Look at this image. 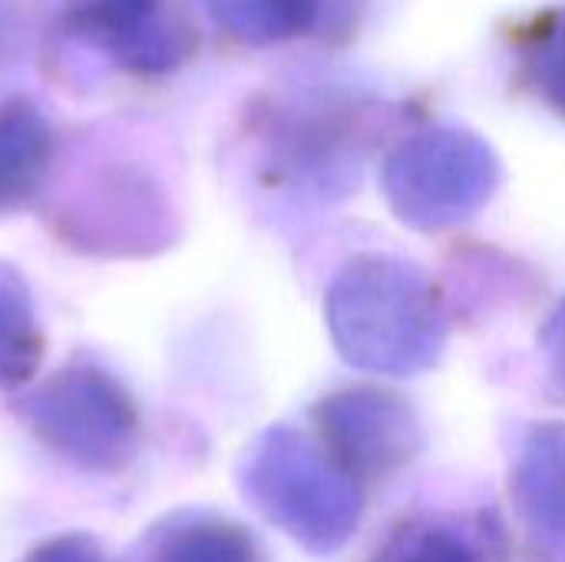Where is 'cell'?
<instances>
[{
  "mask_svg": "<svg viewBox=\"0 0 565 562\" xmlns=\"http://www.w3.org/2000/svg\"><path fill=\"white\" fill-rule=\"evenodd\" d=\"M328 328L338 351L374 374H417L444 348V311L411 265L364 255L341 268L328 291Z\"/></svg>",
  "mask_w": 565,
  "mask_h": 562,
  "instance_id": "1",
  "label": "cell"
},
{
  "mask_svg": "<svg viewBox=\"0 0 565 562\" xmlns=\"http://www.w3.org/2000/svg\"><path fill=\"white\" fill-rule=\"evenodd\" d=\"M245 490L271 523L315 553L344 547L361 520L351 474L285 427L265 434L252 450Z\"/></svg>",
  "mask_w": 565,
  "mask_h": 562,
  "instance_id": "2",
  "label": "cell"
},
{
  "mask_svg": "<svg viewBox=\"0 0 565 562\" xmlns=\"http://www.w3.org/2000/svg\"><path fill=\"white\" fill-rule=\"evenodd\" d=\"M497 156L463 129H427L404 139L384 162V192L394 212L420 229L470 219L493 195Z\"/></svg>",
  "mask_w": 565,
  "mask_h": 562,
  "instance_id": "3",
  "label": "cell"
},
{
  "mask_svg": "<svg viewBox=\"0 0 565 562\" xmlns=\"http://www.w3.org/2000/svg\"><path fill=\"white\" fill-rule=\"evenodd\" d=\"M26 424L46 447L89 470H113L136 444V407L126 388L96 364H70L23 401Z\"/></svg>",
  "mask_w": 565,
  "mask_h": 562,
  "instance_id": "4",
  "label": "cell"
},
{
  "mask_svg": "<svg viewBox=\"0 0 565 562\" xmlns=\"http://www.w3.org/2000/svg\"><path fill=\"white\" fill-rule=\"evenodd\" d=\"M321 431L348 474H391L420 447V427L407 404L381 391H344L321 404Z\"/></svg>",
  "mask_w": 565,
  "mask_h": 562,
  "instance_id": "5",
  "label": "cell"
},
{
  "mask_svg": "<svg viewBox=\"0 0 565 562\" xmlns=\"http://www.w3.org/2000/svg\"><path fill=\"white\" fill-rule=\"evenodd\" d=\"M70 20L132 70H169L182 56V33L166 0H70Z\"/></svg>",
  "mask_w": 565,
  "mask_h": 562,
  "instance_id": "6",
  "label": "cell"
},
{
  "mask_svg": "<svg viewBox=\"0 0 565 562\" xmlns=\"http://www.w3.org/2000/svg\"><path fill=\"white\" fill-rule=\"evenodd\" d=\"M513 494L530 530L565 550V427L546 424L530 434L516 460Z\"/></svg>",
  "mask_w": 565,
  "mask_h": 562,
  "instance_id": "7",
  "label": "cell"
},
{
  "mask_svg": "<svg viewBox=\"0 0 565 562\" xmlns=\"http://www.w3.org/2000/svg\"><path fill=\"white\" fill-rule=\"evenodd\" d=\"M50 156L53 132L40 109L20 99L0 106V209H13L40 189Z\"/></svg>",
  "mask_w": 565,
  "mask_h": 562,
  "instance_id": "8",
  "label": "cell"
},
{
  "mask_svg": "<svg viewBox=\"0 0 565 562\" xmlns=\"http://www.w3.org/2000/svg\"><path fill=\"white\" fill-rule=\"evenodd\" d=\"M146 562H262L252 537L218 517H179L149 540Z\"/></svg>",
  "mask_w": 565,
  "mask_h": 562,
  "instance_id": "9",
  "label": "cell"
},
{
  "mask_svg": "<svg viewBox=\"0 0 565 562\" xmlns=\"http://www.w3.org/2000/svg\"><path fill=\"white\" fill-rule=\"evenodd\" d=\"M209 17L245 43H278L305 33L321 0H202Z\"/></svg>",
  "mask_w": 565,
  "mask_h": 562,
  "instance_id": "10",
  "label": "cell"
},
{
  "mask_svg": "<svg viewBox=\"0 0 565 562\" xmlns=\"http://www.w3.org/2000/svg\"><path fill=\"white\" fill-rule=\"evenodd\" d=\"M40 344L26 282L0 265V388H17L36 371Z\"/></svg>",
  "mask_w": 565,
  "mask_h": 562,
  "instance_id": "11",
  "label": "cell"
},
{
  "mask_svg": "<svg viewBox=\"0 0 565 562\" xmlns=\"http://www.w3.org/2000/svg\"><path fill=\"white\" fill-rule=\"evenodd\" d=\"M377 562H483V556L460 530L427 523L401 533Z\"/></svg>",
  "mask_w": 565,
  "mask_h": 562,
  "instance_id": "12",
  "label": "cell"
},
{
  "mask_svg": "<svg viewBox=\"0 0 565 562\" xmlns=\"http://www.w3.org/2000/svg\"><path fill=\"white\" fill-rule=\"evenodd\" d=\"M533 76L546 103H553L565 116V10L553 20L546 36L533 56Z\"/></svg>",
  "mask_w": 565,
  "mask_h": 562,
  "instance_id": "13",
  "label": "cell"
},
{
  "mask_svg": "<svg viewBox=\"0 0 565 562\" xmlns=\"http://www.w3.org/2000/svg\"><path fill=\"white\" fill-rule=\"evenodd\" d=\"M26 562H106V556L89 537H60L33 550Z\"/></svg>",
  "mask_w": 565,
  "mask_h": 562,
  "instance_id": "14",
  "label": "cell"
},
{
  "mask_svg": "<svg viewBox=\"0 0 565 562\" xmlns=\"http://www.w3.org/2000/svg\"><path fill=\"white\" fill-rule=\"evenodd\" d=\"M543 348H546L553 374L565 384V298L559 301V308L553 311V318L546 321V328H543Z\"/></svg>",
  "mask_w": 565,
  "mask_h": 562,
  "instance_id": "15",
  "label": "cell"
},
{
  "mask_svg": "<svg viewBox=\"0 0 565 562\" xmlns=\"http://www.w3.org/2000/svg\"><path fill=\"white\" fill-rule=\"evenodd\" d=\"M10 23H13V13H10L7 0H0V56L10 46Z\"/></svg>",
  "mask_w": 565,
  "mask_h": 562,
  "instance_id": "16",
  "label": "cell"
}]
</instances>
